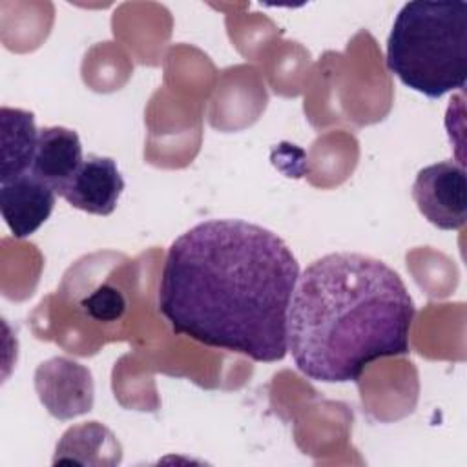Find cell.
I'll return each mask as SVG.
<instances>
[{
	"mask_svg": "<svg viewBox=\"0 0 467 467\" xmlns=\"http://www.w3.org/2000/svg\"><path fill=\"white\" fill-rule=\"evenodd\" d=\"M299 263L274 232L208 219L168 248L157 306L171 330L259 363L288 352V308Z\"/></svg>",
	"mask_w": 467,
	"mask_h": 467,
	"instance_id": "1",
	"label": "cell"
},
{
	"mask_svg": "<svg viewBox=\"0 0 467 467\" xmlns=\"http://www.w3.org/2000/svg\"><path fill=\"white\" fill-rule=\"evenodd\" d=\"M416 306L383 261L336 252L299 274L288 308V350L306 378L358 381L365 368L410 350Z\"/></svg>",
	"mask_w": 467,
	"mask_h": 467,
	"instance_id": "2",
	"label": "cell"
},
{
	"mask_svg": "<svg viewBox=\"0 0 467 467\" xmlns=\"http://www.w3.org/2000/svg\"><path fill=\"white\" fill-rule=\"evenodd\" d=\"M387 67L429 99L462 89L467 78V4L407 2L387 38Z\"/></svg>",
	"mask_w": 467,
	"mask_h": 467,
	"instance_id": "3",
	"label": "cell"
},
{
	"mask_svg": "<svg viewBox=\"0 0 467 467\" xmlns=\"http://www.w3.org/2000/svg\"><path fill=\"white\" fill-rule=\"evenodd\" d=\"M467 182L463 166L441 161L418 171L412 199L420 213L440 230H460L467 219Z\"/></svg>",
	"mask_w": 467,
	"mask_h": 467,
	"instance_id": "4",
	"label": "cell"
},
{
	"mask_svg": "<svg viewBox=\"0 0 467 467\" xmlns=\"http://www.w3.org/2000/svg\"><path fill=\"white\" fill-rule=\"evenodd\" d=\"M35 387L42 405L58 420L86 414L93 407L91 372L67 358H53L35 372Z\"/></svg>",
	"mask_w": 467,
	"mask_h": 467,
	"instance_id": "5",
	"label": "cell"
},
{
	"mask_svg": "<svg viewBox=\"0 0 467 467\" xmlns=\"http://www.w3.org/2000/svg\"><path fill=\"white\" fill-rule=\"evenodd\" d=\"M124 190V179L111 157L88 155L73 177L64 182L57 195L73 208L93 215H109L117 208Z\"/></svg>",
	"mask_w": 467,
	"mask_h": 467,
	"instance_id": "6",
	"label": "cell"
},
{
	"mask_svg": "<svg viewBox=\"0 0 467 467\" xmlns=\"http://www.w3.org/2000/svg\"><path fill=\"white\" fill-rule=\"evenodd\" d=\"M57 192L31 171L0 182V210L16 239L35 234L51 215Z\"/></svg>",
	"mask_w": 467,
	"mask_h": 467,
	"instance_id": "7",
	"label": "cell"
},
{
	"mask_svg": "<svg viewBox=\"0 0 467 467\" xmlns=\"http://www.w3.org/2000/svg\"><path fill=\"white\" fill-rule=\"evenodd\" d=\"M82 161V144L77 131L64 126H47L38 130L29 171L51 184L57 192L73 177Z\"/></svg>",
	"mask_w": 467,
	"mask_h": 467,
	"instance_id": "8",
	"label": "cell"
},
{
	"mask_svg": "<svg viewBox=\"0 0 467 467\" xmlns=\"http://www.w3.org/2000/svg\"><path fill=\"white\" fill-rule=\"evenodd\" d=\"M38 130L31 111L2 106L0 109V182L27 173L36 150Z\"/></svg>",
	"mask_w": 467,
	"mask_h": 467,
	"instance_id": "9",
	"label": "cell"
},
{
	"mask_svg": "<svg viewBox=\"0 0 467 467\" xmlns=\"http://www.w3.org/2000/svg\"><path fill=\"white\" fill-rule=\"evenodd\" d=\"M100 451L120 458V445L115 436L97 421H89L69 429L62 436L60 443L57 445V454L53 462H73L80 465H115L106 454H100Z\"/></svg>",
	"mask_w": 467,
	"mask_h": 467,
	"instance_id": "10",
	"label": "cell"
},
{
	"mask_svg": "<svg viewBox=\"0 0 467 467\" xmlns=\"http://www.w3.org/2000/svg\"><path fill=\"white\" fill-rule=\"evenodd\" d=\"M82 308L97 321H115L124 314L126 299L117 288L102 285L82 301Z\"/></svg>",
	"mask_w": 467,
	"mask_h": 467,
	"instance_id": "11",
	"label": "cell"
}]
</instances>
